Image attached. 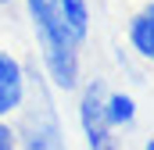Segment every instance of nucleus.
Wrapping results in <instances>:
<instances>
[{"label": "nucleus", "instance_id": "f257e3e1", "mask_svg": "<svg viewBox=\"0 0 154 150\" xmlns=\"http://www.w3.org/2000/svg\"><path fill=\"white\" fill-rule=\"evenodd\" d=\"M25 11H29V22H32V32H36L43 68L50 75V82L61 89H75L79 86V46L82 43L65 25L57 4L54 0H25Z\"/></svg>", "mask_w": 154, "mask_h": 150}, {"label": "nucleus", "instance_id": "f03ea898", "mask_svg": "<svg viewBox=\"0 0 154 150\" xmlns=\"http://www.w3.org/2000/svg\"><path fill=\"white\" fill-rule=\"evenodd\" d=\"M14 140H18V150H65V136L47 93H36V100L25 111L22 132H14Z\"/></svg>", "mask_w": 154, "mask_h": 150}, {"label": "nucleus", "instance_id": "7ed1b4c3", "mask_svg": "<svg viewBox=\"0 0 154 150\" xmlns=\"http://www.w3.org/2000/svg\"><path fill=\"white\" fill-rule=\"evenodd\" d=\"M104 82H90L82 89V100H79V125H82V136H86V147L90 150H115V129L104 114Z\"/></svg>", "mask_w": 154, "mask_h": 150}, {"label": "nucleus", "instance_id": "20e7f679", "mask_svg": "<svg viewBox=\"0 0 154 150\" xmlns=\"http://www.w3.org/2000/svg\"><path fill=\"white\" fill-rule=\"evenodd\" d=\"M29 97V79H25V68L18 57H11L7 50H0V118L22 111Z\"/></svg>", "mask_w": 154, "mask_h": 150}, {"label": "nucleus", "instance_id": "39448f33", "mask_svg": "<svg viewBox=\"0 0 154 150\" xmlns=\"http://www.w3.org/2000/svg\"><path fill=\"white\" fill-rule=\"evenodd\" d=\"M125 36H129V46H133L143 61L154 64V0H147V4L129 18Z\"/></svg>", "mask_w": 154, "mask_h": 150}, {"label": "nucleus", "instance_id": "423d86ee", "mask_svg": "<svg viewBox=\"0 0 154 150\" xmlns=\"http://www.w3.org/2000/svg\"><path fill=\"white\" fill-rule=\"evenodd\" d=\"M104 114H108L111 129H118V125L125 129V125L136 122V100L129 93H122V89H108L104 93Z\"/></svg>", "mask_w": 154, "mask_h": 150}, {"label": "nucleus", "instance_id": "0eeeda50", "mask_svg": "<svg viewBox=\"0 0 154 150\" xmlns=\"http://www.w3.org/2000/svg\"><path fill=\"white\" fill-rule=\"evenodd\" d=\"M54 4H57L65 25L72 29V36L79 43H86V36H90V0H54Z\"/></svg>", "mask_w": 154, "mask_h": 150}, {"label": "nucleus", "instance_id": "6e6552de", "mask_svg": "<svg viewBox=\"0 0 154 150\" xmlns=\"http://www.w3.org/2000/svg\"><path fill=\"white\" fill-rule=\"evenodd\" d=\"M0 150H18V140H14V129L0 122Z\"/></svg>", "mask_w": 154, "mask_h": 150}, {"label": "nucleus", "instance_id": "1a4fd4ad", "mask_svg": "<svg viewBox=\"0 0 154 150\" xmlns=\"http://www.w3.org/2000/svg\"><path fill=\"white\" fill-rule=\"evenodd\" d=\"M143 150H154V140H147V143H143Z\"/></svg>", "mask_w": 154, "mask_h": 150}, {"label": "nucleus", "instance_id": "9d476101", "mask_svg": "<svg viewBox=\"0 0 154 150\" xmlns=\"http://www.w3.org/2000/svg\"><path fill=\"white\" fill-rule=\"evenodd\" d=\"M0 4H11V0H0Z\"/></svg>", "mask_w": 154, "mask_h": 150}]
</instances>
